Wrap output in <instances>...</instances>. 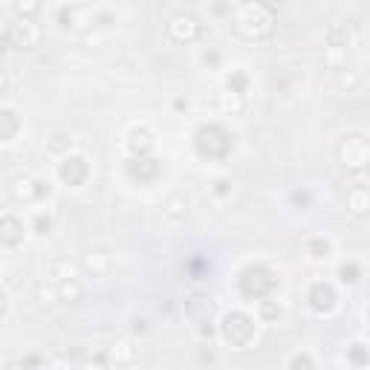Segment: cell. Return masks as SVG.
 <instances>
[{"label":"cell","mask_w":370,"mask_h":370,"mask_svg":"<svg viewBox=\"0 0 370 370\" xmlns=\"http://www.w3.org/2000/svg\"><path fill=\"white\" fill-rule=\"evenodd\" d=\"M237 287H240V295H243V298H249V301H266V295L278 290V278H275V272H269V269H263V266H249V269L240 272Z\"/></svg>","instance_id":"6da1fadb"},{"label":"cell","mask_w":370,"mask_h":370,"mask_svg":"<svg viewBox=\"0 0 370 370\" xmlns=\"http://www.w3.org/2000/svg\"><path fill=\"white\" fill-rule=\"evenodd\" d=\"M200 157H208V160H223L226 153L232 150L234 139L232 133L223 128V125H205L197 131V139H194Z\"/></svg>","instance_id":"7a4b0ae2"},{"label":"cell","mask_w":370,"mask_h":370,"mask_svg":"<svg viewBox=\"0 0 370 370\" xmlns=\"http://www.w3.org/2000/svg\"><path fill=\"white\" fill-rule=\"evenodd\" d=\"M237 29L243 35L249 38H258V35H266L272 29V9L269 6H243L237 9Z\"/></svg>","instance_id":"3957f363"},{"label":"cell","mask_w":370,"mask_h":370,"mask_svg":"<svg viewBox=\"0 0 370 370\" xmlns=\"http://www.w3.org/2000/svg\"><path fill=\"white\" fill-rule=\"evenodd\" d=\"M223 338L232 347H246L255 338V318L246 313H229L223 318Z\"/></svg>","instance_id":"277c9868"},{"label":"cell","mask_w":370,"mask_h":370,"mask_svg":"<svg viewBox=\"0 0 370 370\" xmlns=\"http://www.w3.org/2000/svg\"><path fill=\"white\" fill-rule=\"evenodd\" d=\"M87 174H90V168H87L84 157H67L64 162H61V168H58V177L64 179L67 185H81L87 179Z\"/></svg>","instance_id":"5b68a950"},{"label":"cell","mask_w":370,"mask_h":370,"mask_svg":"<svg viewBox=\"0 0 370 370\" xmlns=\"http://www.w3.org/2000/svg\"><path fill=\"white\" fill-rule=\"evenodd\" d=\"M310 306L316 313H330L333 306H335V290L330 287V284H324V281H318V284H313L310 287Z\"/></svg>","instance_id":"8992f818"},{"label":"cell","mask_w":370,"mask_h":370,"mask_svg":"<svg viewBox=\"0 0 370 370\" xmlns=\"http://www.w3.org/2000/svg\"><path fill=\"white\" fill-rule=\"evenodd\" d=\"M211 313H214V304L205 295H191L189 301H185V316H189L194 324H208Z\"/></svg>","instance_id":"52a82bcc"},{"label":"cell","mask_w":370,"mask_h":370,"mask_svg":"<svg viewBox=\"0 0 370 370\" xmlns=\"http://www.w3.org/2000/svg\"><path fill=\"white\" fill-rule=\"evenodd\" d=\"M15 35H20V41H15L18 47H32L35 41H38V26L32 23V20H18V23H12L9 29H6V41H12Z\"/></svg>","instance_id":"ba28073f"},{"label":"cell","mask_w":370,"mask_h":370,"mask_svg":"<svg viewBox=\"0 0 370 370\" xmlns=\"http://www.w3.org/2000/svg\"><path fill=\"white\" fill-rule=\"evenodd\" d=\"M197 32H200V23L194 15H177L171 23V35L177 41H191V38H197Z\"/></svg>","instance_id":"9c48e42d"},{"label":"cell","mask_w":370,"mask_h":370,"mask_svg":"<svg viewBox=\"0 0 370 370\" xmlns=\"http://www.w3.org/2000/svg\"><path fill=\"white\" fill-rule=\"evenodd\" d=\"M0 229H4V234H0L4 246H18L23 240V223L15 217V214H4V223H0Z\"/></svg>","instance_id":"30bf717a"},{"label":"cell","mask_w":370,"mask_h":370,"mask_svg":"<svg viewBox=\"0 0 370 370\" xmlns=\"http://www.w3.org/2000/svg\"><path fill=\"white\" fill-rule=\"evenodd\" d=\"M128 171H131V177H136V179L148 182V179H153V177L160 174V165H157V160H148V157H139V160H133V162L128 165Z\"/></svg>","instance_id":"8fae6325"},{"label":"cell","mask_w":370,"mask_h":370,"mask_svg":"<svg viewBox=\"0 0 370 370\" xmlns=\"http://www.w3.org/2000/svg\"><path fill=\"white\" fill-rule=\"evenodd\" d=\"M128 148H131V153H136V160H139V157H145V153L153 148V139H150V133L145 128H139V131H131Z\"/></svg>","instance_id":"7c38bea8"},{"label":"cell","mask_w":370,"mask_h":370,"mask_svg":"<svg viewBox=\"0 0 370 370\" xmlns=\"http://www.w3.org/2000/svg\"><path fill=\"white\" fill-rule=\"evenodd\" d=\"M350 208H353L356 214H364V211L370 208V191H367V189H353V191H350Z\"/></svg>","instance_id":"4fadbf2b"},{"label":"cell","mask_w":370,"mask_h":370,"mask_svg":"<svg viewBox=\"0 0 370 370\" xmlns=\"http://www.w3.org/2000/svg\"><path fill=\"white\" fill-rule=\"evenodd\" d=\"M4 142H12V136H15V131H18V116H15V110H4Z\"/></svg>","instance_id":"5bb4252c"},{"label":"cell","mask_w":370,"mask_h":370,"mask_svg":"<svg viewBox=\"0 0 370 370\" xmlns=\"http://www.w3.org/2000/svg\"><path fill=\"white\" fill-rule=\"evenodd\" d=\"M338 275H342L345 284H356L359 281V266L356 263H342L338 266Z\"/></svg>","instance_id":"9a60e30c"},{"label":"cell","mask_w":370,"mask_h":370,"mask_svg":"<svg viewBox=\"0 0 370 370\" xmlns=\"http://www.w3.org/2000/svg\"><path fill=\"white\" fill-rule=\"evenodd\" d=\"M310 252H313V258H316V261L327 258V255H330V240H321V237H318V240H313V243H310Z\"/></svg>","instance_id":"2e32d148"},{"label":"cell","mask_w":370,"mask_h":370,"mask_svg":"<svg viewBox=\"0 0 370 370\" xmlns=\"http://www.w3.org/2000/svg\"><path fill=\"white\" fill-rule=\"evenodd\" d=\"M229 87H232V92H240V96H243V90H246V76H243V73H234V76L229 78Z\"/></svg>","instance_id":"e0dca14e"},{"label":"cell","mask_w":370,"mask_h":370,"mask_svg":"<svg viewBox=\"0 0 370 370\" xmlns=\"http://www.w3.org/2000/svg\"><path fill=\"white\" fill-rule=\"evenodd\" d=\"M261 316H263V318H275V316H281V306L275 310V304H272V301H261Z\"/></svg>","instance_id":"ac0fdd59"},{"label":"cell","mask_w":370,"mask_h":370,"mask_svg":"<svg viewBox=\"0 0 370 370\" xmlns=\"http://www.w3.org/2000/svg\"><path fill=\"white\" fill-rule=\"evenodd\" d=\"M292 370H313V359L306 356V353H304V356H295V359H292Z\"/></svg>","instance_id":"d6986e66"},{"label":"cell","mask_w":370,"mask_h":370,"mask_svg":"<svg viewBox=\"0 0 370 370\" xmlns=\"http://www.w3.org/2000/svg\"><path fill=\"white\" fill-rule=\"evenodd\" d=\"M35 226H38V234H47V232H49V217H47V214H38Z\"/></svg>","instance_id":"ffe728a7"},{"label":"cell","mask_w":370,"mask_h":370,"mask_svg":"<svg viewBox=\"0 0 370 370\" xmlns=\"http://www.w3.org/2000/svg\"><path fill=\"white\" fill-rule=\"evenodd\" d=\"M350 356H353V362H356V364H364V362H367V356H364L362 345H353V353H350Z\"/></svg>","instance_id":"44dd1931"},{"label":"cell","mask_w":370,"mask_h":370,"mask_svg":"<svg viewBox=\"0 0 370 370\" xmlns=\"http://www.w3.org/2000/svg\"><path fill=\"white\" fill-rule=\"evenodd\" d=\"M61 139H67V136H55V142L49 145V150H58L61 145H70V142H61Z\"/></svg>","instance_id":"7402d4cb"}]
</instances>
